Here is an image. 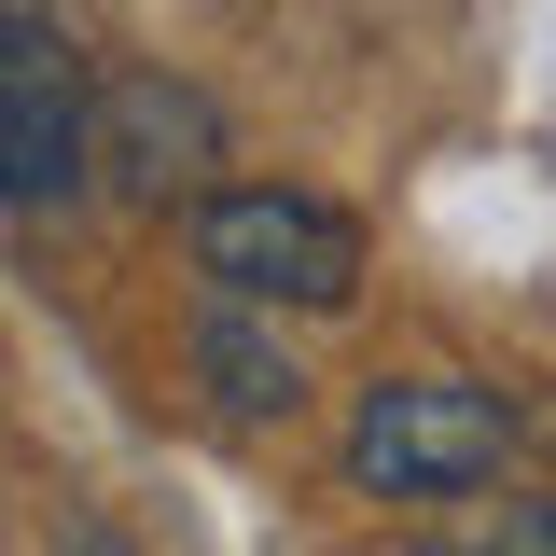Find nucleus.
Wrapping results in <instances>:
<instances>
[{"label": "nucleus", "instance_id": "2", "mask_svg": "<svg viewBox=\"0 0 556 556\" xmlns=\"http://www.w3.org/2000/svg\"><path fill=\"white\" fill-rule=\"evenodd\" d=\"M515 445V404L473 376H376L348 417V486L362 501H473Z\"/></svg>", "mask_w": 556, "mask_h": 556}, {"label": "nucleus", "instance_id": "6", "mask_svg": "<svg viewBox=\"0 0 556 556\" xmlns=\"http://www.w3.org/2000/svg\"><path fill=\"white\" fill-rule=\"evenodd\" d=\"M501 543H529V556H556V501H501Z\"/></svg>", "mask_w": 556, "mask_h": 556}, {"label": "nucleus", "instance_id": "3", "mask_svg": "<svg viewBox=\"0 0 556 556\" xmlns=\"http://www.w3.org/2000/svg\"><path fill=\"white\" fill-rule=\"evenodd\" d=\"M84 167H98V112H84V70L42 14H14L0 28V195L14 223H42V208L84 195Z\"/></svg>", "mask_w": 556, "mask_h": 556}, {"label": "nucleus", "instance_id": "5", "mask_svg": "<svg viewBox=\"0 0 556 556\" xmlns=\"http://www.w3.org/2000/svg\"><path fill=\"white\" fill-rule=\"evenodd\" d=\"M195 390H208L223 417H251V431L306 404V376H292V348L265 334V306H251V292H223V306L195 320Z\"/></svg>", "mask_w": 556, "mask_h": 556}, {"label": "nucleus", "instance_id": "4", "mask_svg": "<svg viewBox=\"0 0 556 556\" xmlns=\"http://www.w3.org/2000/svg\"><path fill=\"white\" fill-rule=\"evenodd\" d=\"M208 167H223V112H208V84H181V70H126V84L98 98V181H112L126 208L208 195Z\"/></svg>", "mask_w": 556, "mask_h": 556}, {"label": "nucleus", "instance_id": "1", "mask_svg": "<svg viewBox=\"0 0 556 556\" xmlns=\"http://www.w3.org/2000/svg\"><path fill=\"white\" fill-rule=\"evenodd\" d=\"M195 278L334 320V306H362V223L334 195H292V181H223V195H195Z\"/></svg>", "mask_w": 556, "mask_h": 556}]
</instances>
